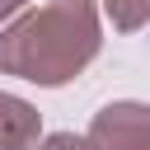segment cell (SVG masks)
Wrapping results in <instances>:
<instances>
[{
    "label": "cell",
    "instance_id": "6da1fadb",
    "mask_svg": "<svg viewBox=\"0 0 150 150\" xmlns=\"http://www.w3.org/2000/svg\"><path fill=\"white\" fill-rule=\"evenodd\" d=\"M103 47L94 0H47L0 28V75L56 89L70 84Z\"/></svg>",
    "mask_w": 150,
    "mask_h": 150
},
{
    "label": "cell",
    "instance_id": "8992f818",
    "mask_svg": "<svg viewBox=\"0 0 150 150\" xmlns=\"http://www.w3.org/2000/svg\"><path fill=\"white\" fill-rule=\"evenodd\" d=\"M23 5H28V0H0V23H5V19H14Z\"/></svg>",
    "mask_w": 150,
    "mask_h": 150
},
{
    "label": "cell",
    "instance_id": "3957f363",
    "mask_svg": "<svg viewBox=\"0 0 150 150\" xmlns=\"http://www.w3.org/2000/svg\"><path fill=\"white\" fill-rule=\"evenodd\" d=\"M42 136V112L0 89V150H33Z\"/></svg>",
    "mask_w": 150,
    "mask_h": 150
},
{
    "label": "cell",
    "instance_id": "7a4b0ae2",
    "mask_svg": "<svg viewBox=\"0 0 150 150\" xmlns=\"http://www.w3.org/2000/svg\"><path fill=\"white\" fill-rule=\"evenodd\" d=\"M89 150H150V112L136 98H117L94 112L84 131Z\"/></svg>",
    "mask_w": 150,
    "mask_h": 150
},
{
    "label": "cell",
    "instance_id": "277c9868",
    "mask_svg": "<svg viewBox=\"0 0 150 150\" xmlns=\"http://www.w3.org/2000/svg\"><path fill=\"white\" fill-rule=\"evenodd\" d=\"M103 14L112 19L117 33H141L150 19V0H103Z\"/></svg>",
    "mask_w": 150,
    "mask_h": 150
},
{
    "label": "cell",
    "instance_id": "5b68a950",
    "mask_svg": "<svg viewBox=\"0 0 150 150\" xmlns=\"http://www.w3.org/2000/svg\"><path fill=\"white\" fill-rule=\"evenodd\" d=\"M38 150H89V141L75 136V131H52V136L38 141Z\"/></svg>",
    "mask_w": 150,
    "mask_h": 150
}]
</instances>
